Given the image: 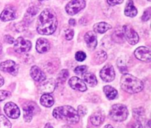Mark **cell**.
Segmentation results:
<instances>
[{
    "label": "cell",
    "instance_id": "obj_24",
    "mask_svg": "<svg viewBox=\"0 0 151 128\" xmlns=\"http://www.w3.org/2000/svg\"><path fill=\"white\" fill-rule=\"evenodd\" d=\"M83 78L84 82L88 84L89 86L94 87L97 85V79L96 78V77L94 76V74H93L92 73L86 72V73H84L83 74Z\"/></svg>",
    "mask_w": 151,
    "mask_h": 128
},
{
    "label": "cell",
    "instance_id": "obj_21",
    "mask_svg": "<svg viewBox=\"0 0 151 128\" xmlns=\"http://www.w3.org/2000/svg\"><path fill=\"white\" fill-rule=\"evenodd\" d=\"M125 15L128 17H134L137 15V9L132 0H128L125 8Z\"/></svg>",
    "mask_w": 151,
    "mask_h": 128
},
{
    "label": "cell",
    "instance_id": "obj_26",
    "mask_svg": "<svg viewBox=\"0 0 151 128\" xmlns=\"http://www.w3.org/2000/svg\"><path fill=\"white\" fill-rule=\"evenodd\" d=\"M124 33L123 30H122V28L118 27L116 30L114 32L113 35H112V39L114 41L118 43V44H120L124 41Z\"/></svg>",
    "mask_w": 151,
    "mask_h": 128
},
{
    "label": "cell",
    "instance_id": "obj_31",
    "mask_svg": "<svg viewBox=\"0 0 151 128\" xmlns=\"http://www.w3.org/2000/svg\"><path fill=\"white\" fill-rule=\"evenodd\" d=\"M0 128H11V123L10 121L4 116L0 114Z\"/></svg>",
    "mask_w": 151,
    "mask_h": 128
},
{
    "label": "cell",
    "instance_id": "obj_40",
    "mask_svg": "<svg viewBox=\"0 0 151 128\" xmlns=\"http://www.w3.org/2000/svg\"><path fill=\"white\" fill-rule=\"evenodd\" d=\"M4 40L6 43H7V44H13L15 41L14 38L9 35H6L5 36H4Z\"/></svg>",
    "mask_w": 151,
    "mask_h": 128
},
{
    "label": "cell",
    "instance_id": "obj_48",
    "mask_svg": "<svg viewBox=\"0 0 151 128\" xmlns=\"http://www.w3.org/2000/svg\"><path fill=\"white\" fill-rule=\"evenodd\" d=\"M147 1H150V0H147Z\"/></svg>",
    "mask_w": 151,
    "mask_h": 128
},
{
    "label": "cell",
    "instance_id": "obj_43",
    "mask_svg": "<svg viewBox=\"0 0 151 128\" xmlns=\"http://www.w3.org/2000/svg\"><path fill=\"white\" fill-rule=\"evenodd\" d=\"M44 128H54V127H53L52 126V125L50 124V123H47V124H45V127H44Z\"/></svg>",
    "mask_w": 151,
    "mask_h": 128
},
{
    "label": "cell",
    "instance_id": "obj_3",
    "mask_svg": "<svg viewBox=\"0 0 151 128\" xmlns=\"http://www.w3.org/2000/svg\"><path fill=\"white\" fill-rule=\"evenodd\" d=\"M120 85L123 91L129 94H137L144 88V84L142 80L127 73L124 74L121 77Z\"/></svg>",
    "mask_w": 151,
    "mask_h": 128
},
{
    "label": "cell",
    "instance_id": "obj_25",
    "mask_svg": "<svg viewBox=\"0 0 151 128\" xmlns=\"http://www.w3.org/2000/svg\"><path fill=\"white\" fill-rule=\"evenodd\" d=\"M103 91H104L107 99L109 100L114 99L118 95L117 91L112 86H110V85H106L103 88Z\"/></svg>",
    "mask_w": 151,
    "mask_h": 128
},
{
    "label": "cell",
    "instance_id": "obj_42",
    "mask_svg": "<svg viewBox=\"0 0 151 128\" xmlns=\"http://www.w3.org/2000/svg\"><path fill=\"white\" fill-rule=\"evenodd\" d=\"M4 79H3L2 76L0 74V87H1L3 85H4Z\"/></svg>",
    "mask_w": 151,
    "mask_h": 128
},
{
    "label": "cell",
    "instance_id": "obj_35",
    "mask_svg": "<svg viewBox=\"0 0 151 128\" xmlns=\"http://www.w3.org/2000/svg\"><path fill=\"white\" fill-rule=\"evenodd\" d=\"M86 57L85 53L82 51H79L75 54V59H76L78 61H83L84 60Z\"/></svg>",
    "mask_w": 151,
    "mask_h": 128
},
{
    "label": "cell",
    "instance_id": "obj_22",
    "mask_svg": "<svg viewBox=\"0 0 151 128\" xmlns=\"http://www.w3.org/2000/svg\"><path fill=\"white\" fill-rule=\"evenodd\" d=\"M54 99L50 94H44L40 99V103L41 105L46 107H50L54 104Z\"/></svg>",
    "mask_w": 151,
    "mask_h": 128
},
{
    "label": "cell",
    "instance_id": "obj_41",
    "mask_svg": "<svg viewBox=\"0 0 151 128\" xmlns=\"http://www.w3.org/2000/svg\"><path fill=\"white\" fill-rule=\"evenodd\" d=\"M69 24L71 26H75V25H76V21L74 19H71L69 21Z\"/></svg>",
    "mask_w": 151,
    "mask_h": 128
},
{
    "label": "cell",
    "instance_id": "obj_36",
    "mask_svg": "<svg viewBox=\"0 0 151 128\" xmlns=\"http://www.w3.org/2000/svg\"><path fill=\"white\" fill-rule=\"evenodd\" d=\"M129 128H142V124L141 123V121L135 119L134 122L130 124Z\"/></svg>",
    "mask_w": 151,
    "mask_h": 128
},
{
    "label": "cell",
    "instance_id": "obj_13",
    "mask_svg": "<svg viewBox=\"0 0 151 128\" xmlns=\"http://www.w3.org/2000/svg\"><path fill=\"white\" fill-rule=\"evenodd\" d=\"M56 87L55 81L54 79H45L40 84L38 91L41 94H51L55 91Z\"/></svg>",
    "mask_w": 151,
    "mask_h": 128
},
{
    "label": "cell",
    "instance_id": "obj_8",
    "mask_svg": "<svg viewBox=\"0 0 151 128\" xmlns=\"http://www.w3.org/2000/svg\"><path fill=\"white\" fill-rule=\"evenodd\" d=\"M32 47V44L28 40L24 39L22 37H19V38L14 41V50L17 53H27L30 50Z\"/></svg>",
    "mask_w": 151,
    "mask_h": 128
},
{
    "label": "cell",
    "instance_id": "obj_32",
    "mask_svg": "<svg viewBox=\"0 0 151 128\" xmlns=\"http://www.w3.org/2000/svg\"><path fill=\"white\" fill-rule=\"evenodd\" d=\"M11 96V93L5 90H0V102L9 98Z\"/></svg>",
    "mask_w": 151,
    "mask_h": 128
},
{
    "label": "cell",
    "instance_id": "obj_15",
    "mask_svg": "<svg viewBox=\"0 0 151 128\" xmlns=\"http://www.w3.org/2000/svg\"><path fill=\"white\" fill-rule=\"evenodd\" d=\"M30 76L34 80L38 82H41L46 79L44 72L37 66H32L30 69Z\"/></svg>",
    "mask_w": 151,
    "mask_h": 128
},
{
    "label": "cell",
    "instance_id": "obj_17",
    "mask_svg": "<svg viewBox=\"0 0 151 128\" xmlns=\"http://www.w3.org/2000/svg\"><path fill=\"white\" fill-rule=\"evenodd\" d=\"M84 40L87 44V46L90 49H94L97 45V35L92 31L86 32V34L84 36Z\"/></svg>",
    "mask_w": 151,
    "mask_h": 128
},
{
    "label": "cell",
    "instance_id": "obj_23",
    "mask_svg": "<svg viewBox=\"0 0 151 128\" xmlns=\"http://www.w3.org/2000/svg\"><path fill=\"white\" fill-rule=\"evenodd\" d=\"M94 31L97 33L103 34L111 29V26L106 22H100L94 25Z\"/></svg>",
    "mask_w": 151,
    "mask_h": 128
},
{
    "label": "cell",
    "instance_id": "obj_39",
    "mask_svg": "<svg viewBox=\"0 0 151 128\" xmlns=\"http://www.w3.org/2000/svg\"><path fill=\"white\" fill-rule=\"evenodd\" d=\"M124 0H107L108 4L110 6H115L116 4H122Z\"/></svg>",
    "mask_w": 151,
    "mask_h": 128
},
{
    "label": "cell",
    "instance_id": "obj_5",
    "mask_svg": "<svg viewBox=\"0 0 151 128\" xmlns=\"http://www.w3.org/2000/svg\"><path fill=\"white\" fill-rule=\"evenodd\" d=\"M40 111L38 104L34 102H27L23 104V117L26 122L32 121V117Z\"/></svg>",
    "mask_w": 151,
    "mask_h": 128
},
{
    "label": "cell",
    "instance_id": "obj_47",
    "mask_svg": "<svg viewBox=\"0 0 151 128\" xmlns=\"http://www.w3.org/2000/svg\"><path fill=\"white\" fill-rule=\"evenodd\" d=\"M39 1H46V0H38Z\"/></svg>",
    "mask_w": 151,
    "mask_h": 128
},
{
    "label": "cell",
    "instance_id": "obj_45",
    "mask_svg": "<svg viewBox=\"0 0 151 128\" xmlns=\"http://www.w3.org/2000/svg\"><path fill=\"white\" fill-rule=\"evenodd\" d=\"M1 54H2V46L0 44V57L1 56Z\"/></svg>",
    "mask_w": 151,
    "mask_h": 128
},
{
    "label": "cell",
    "instance_id": "obj_29",
    "mask_svg": "<svg viewBox=\"0 0 151 128\" xmlns=\"http://www.w3.org/2000/svg\"><path fill=\"white\" fill-rule=\"evenodd\" d=\"M69 76V71L66 70V69H63L60 72V73L58 74L57 77V82L58 83L63 84L66 82V79H68Z\"/></svg>",
    "mask_w": 151,
    "mask_h": 128
},
{
    "label": "cell",
    "instance_id": "obj_38",
    "mask_svg": "<svg viewBox=\"0 0 151 128\" xmlns=\"http://www.w3.org/2000/svg\"><path fill=\"white\" fill-rule=\"evenodd\" d=\"M78 114H79V116H85L87 113V109L82 105L78 106Z\"/></svg>",
    "mask_w": 151,
    "mask_h": 128
},
{
    "label": "cell",
    "instance_id": "obj_6",
    "mask_svg": "<svg viewBox=\"0 0 151 128\" xmlns=\"http://www.w3.org/2000/svg\"><path fill=\"white\" fill-rule=\"evenodd\" d=\"M86 7L85 0H72L66 6V11L71 16L77 14Z\"/></svg>",
    "mask_w": 151,
    "mask_h": 128
},
{
    "label": "cell",
    "instance_id": "obj_33",
    "mask_svg": "<svg viewBox=\"0 0 151 128\" xmlns=\"http://www.w3.org/2000/svg\"><path fill=\"white\" fill-rule=\"evenodd\" d=\"M87 71V66H79L75 69V72L78 75H83L84 73H86Z\"/></svg>",
    "mask_w": 151,
    "mask_h": 128
},
{
    "label": "cell",
    "instance_id": "obj_4",
    "mask_svg": "<svg viewBox=\"0 0 151 128\" xmlns=\"http://www.w3.org/2000/svg\"><path fill=\"white\" fill-rule=\"evenodd\" d=\"M109 116L115 122H123L128 116V110L125 104H116L112 105Z\"/></svg>",
    "mask_w": 151,
    "mask_h": 128
},
{
    "label": "cell",
    "instance_id": "obj_9",
    "mask_svg": "<svg viewBox=\"0 0 151 128\" xmlns=\"http://www.w3.org/2000/svg\"><path fill=\"white\" fill-rule=\"evenodd\" d=\"M0 69L13 76H16L19 72V66L13 60H8L0 63Z\"/></svg>",
    "mask_w": 151,
    "mask_h": 128
},
{
    "label": "cell",
    "instance_id": "obj_2",
    "mask_svg": "<svg viewBox=\"0 0 151 128\" xmlns=\"http://www.w3.org/2000/svg\"><path fill=\"white\" fill-rule=\"evenodd\" d=\"M52 115L56 119L75 124L80 121V116L74 107L69 105L59 106L53 110Z\"/></svg>",
    "mask_w": 151,
    "mask_h": 128
},
{
    "label": "cell",
    "instance_id": "obj_30",
    "mask_svg": "<svg viewBox=\"0 0 151 128\" xmlns=\"http://www.w3.org/2000/svg\"><path fill=\"white\" fill-rule=\"evenodd\" d=\"M133 115H134L135 119L139 120L143 119L145 115V110L144 107H138V108H135L133 110Z\"/></svg>",
    "mask_w": 151,
    "mask_h": 128
},
{
    "label": "cell",
    "instance_id": "obj_28",
    "mask_svg": "<svg viewBox=\"0 0 151 128\" xmlns=\"http://www.w3.org/2000/svg\"><path fill=\"white\" fill-rule=\"evenodd\" d=\"M126 60L127 59H125L124 57H120L117 61L118 68H119V71L123 74H126L128 71V61Z\"/></svg>",
    "mask_w": 151,
    "mask_h": 128
},
{
    "label": "cell",
    "instance_id": "obj_27",
    "mask_svg": "<svg viewBox=\"0 0 151 128\" xmlns=\"http://www.w3.org/2000/svg\"><path fill=\"white\" fill-rule=\"evenodd\" d=\"M107 59V54L103 50L97 51L94 55V60L97 64H102Z\"/></svg>",
    "mask_w": 151,
    "mask_h": 128
},
{
    "label": "cell",
    "instance_id": "obj_11",
    "mask_svg": "<svg viewBox=\"0 0 151 128\" xmlns=\"http://www.w3.org/2000/svg\"><path fill=\"white\" fill-rule=\"evenodd\" d=\"M4 111L5 114L10 119H18L20 116V110L19 107L15 103L11 102L6 103L4 107Z\"/></svg>",
    "mask_w": 151,
    "mask_h": 128
},
{
    "label": "cell",
    "instance_id": "obj_18",
    "mask_svg": "<svg viewBox=\"0 0 151 128\" xmlns=\"http://www.w3.org/2000/svg\"><path fill=\"white\" fill-rule=\"evenodd\" d=\"M90 121L94 126H100L104 122L105 114L101 110H97L93 113L90 116Z\"/></svg>",
    "mask_w": 151,
    "mask_h": 128
},
{
    "label": "cell",
    "instance_id": "obj_20",
    "mask_svg": "<svg viewBox=\"0 0 151 128\" xmlns=\"http://www.w3.org/2000/svg\"><path fill=\"white\" fill-rule=\"evenodd\" d=\"M38 8L35 6H31L28 8V10H27V13L25 14L23 22L25 25H27L28 24L30 23L32 20V18L35 16V15L38 13Z\"/></svg>",
    "mask_w": 151,
    "mask_h": 128
},
{
    "label": "cell",
    "instance_id": "obj_10",
    "mask_svg": "<svg viewBox=\"0 0 151 128\" xmlns=\"http://www.w3.org/2000/svg\"><path fill=\"white\" fill-rule=\"evenodd\" d=\"M100 77L105 82H111L115 78V72L111 64H107L100 71Z\"/></svg>",
    "mask_w": 151,
    "mask_h": 128
},
{
    "label": "cell",
    "instance_id": "obj_34",
    "mask_svg": "<svg viewBox=\"0 0 151 128\" xmlns=\"http://www.w3.org/2000/svg\"><path fill=\"white\" fill-rule=\"evenodd\" d=\"M151 17V8L150 7H149V8H147V10H145V11L144 12V13H143L142 16V20L143 21H148L149 19H150Z\"/></svg>",
    "mask_w": 151,
    "mask_h": 128
},
{
    "label": "cell",
    "instance_id": "obj_12",
    "mask_svg": "<svg viewBox=\"0 0 151 128\" xmlns=\"http://www.w3.org/2000/svg\"><path fill=\"white\" fill-rule=\"evenodd\" d=\"M136 57L144 62H150L151 50L150 48L145 46H140L134 51Z\"/></svg>",
    "mask_w": 151,
    "mask_h": 128
},
{
    "label": "cell",
    "instance_id": "obj_46",
    "mask_svg": "<svg viewBox=\"0 0 151 128\" xmlns=\"http://www.w3.org/2000/svg\"><path fill=\"white\" fill-rule=\"evenodd\" d=\"M61 128H72V127H71L70 126H69V125H64V126L62 127Z\"/></svg>",
    "mask_w": 151,
    "mask_h": 128
},
{
    "label": "cell",
    "instance_id": "obj_7",
    "mask_svg": "<svg viewBox=\"0 0 151 128\" xmlns=\"http://www.w3.org/2000/svg\"><path fill=\"white\" fill-rule=\"evenodd\" d=\"M122 30H123L124 37L130 44L135 45L139 42V37L137 32L133 29L132 26L130 25H125L122 27Z\"/></svg>",
    "mask_w": 151,
    "mask_h": 128
},
{
    "label": "cell",
    "instance_id": "obj_37",
    "mask_svg": "<svg viewBox=\"0 0 151 128\" xmlns=\"http://www.w3.org/2000/svg\"><path fill=\"white\" fill-rule=\"evenodd\" d=\"M74 37V30L72 29H69L65 32V38L66 40H72Z\"/></svg>",
    "mask_w": 151,
    "mask_h": 128
},
{
    "label": "cell",
    "instance_id": "obj_44",
    "mask_svg": "<svg viewBox=\"0 0 151 128\" xmlns=\"http://www.w3.org/2000/svg\"><path fill=\"white\" fill-rule=\"evenodd\" d=\"M103 128H114V127L111 124H106Z\"/></svg>",
    "mask_w": 151,
    "mask_h": 128
},
{
    "label": "cell",
    "instance_id": "obj_14",
    "mask_svg": "<svg viewBox=\"0 0 151 128\" xmlns=\"http://www.w3.org/2000/svg\"><path fill=\"white\" fill-rule=\"evenodd\" d=\"M69 85H70L72 89L78 90L80 91H86L87 90V87L84 81L80 79L78 77H72L69 80Z\"/></svg>",
    "mask_w": 151,
    "mask_h": 128
},
{
    "label": "cell",
    "instance_id": "obj_19",
    "mask_svg": "<svg viewBox=\"0 0 151 128\" xmlns=\"http://www.w3.org/2000/svg\"><path fill=\"white\" fill-rule=\"evenodd\" d=\"M50 49V44L45 38H41L36 42V50L39 53H45Z\"/></svg>",
    "mask_w": 151,
    "mask_h": 128
},
{
    "label": "cell",
    "instance_id": "obj_16",
    "mask_svg": "<svg viewBox=\"0 0 151 128\" xmlns=\"http://www.w3.org/2000/svg\"><path fill=\"white\" fill-rule=\"evenodd\" d=\"M16 14L14 8L10 7V6H7L1 12V15H0V19L2 21H11L16 19Z\"/></svg>",
    "mask_w": 151,
    "mask_h": 128
},
{
    "label": "cell",
    "instance_id": "obj_1",
    "mask_svg": "<svg viewBox=\"0 0 151 128\" xmlns=\"http://www.w3.org/2000/svg\"><path fill=\"white\" fill-rule=\"evenodd\" d=\"M58 26L57 16L52 10L45 9L40 13L37 23V31L41 35L54 33Z\"/></svg>",
    "mask_w": 151,
    "mask_h": 128
}]
</instances>
